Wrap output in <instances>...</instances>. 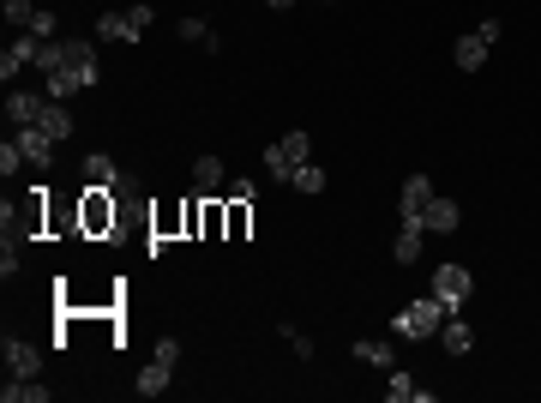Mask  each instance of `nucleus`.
I'll use <instances>...</instances> for the list:
<instances>
[{
  "instance_id": "obj_15",
  "label": "nucleus",
  "mask_w": 541,
  "mask_h": 403,
  "mask_svg": "<svg viewBox=\"0 0 541 403\" xmlns=\"http://www.w3.org/2000/svg\"><path fill=\"white\" fill-rule=\"evenodd\" d=\"M121 175H127V169H114V163L102 157V151H90V157H85V187H102V193H109L114 181H121Z\"/></svg>"
},
{
  "instance_id": "obj_10",
  "label": "nucleus",
  "mask_w": 541,
  "mask_h": 403,
  "mask_svg": "<svg viewBox=\"0 0 541 403\" xmlns=\"http://www.w3.org/2000/svg\"><path fill=\"white\" fill-rule=\"evenodd\" d=\"M440 344H445V355H470V349H475L470 319H463V313H445V325H440Z\"/></svg>"
},
{
  "instance_id": "obj_5",
  "label": "nucleus",
  "mask_w": 541,
  "mask_h": 403,
  "mask_svg": "<svg viewBox=\"0 0 541 403\" xmlns=\"http://www.w3.org/2000/svg\"><path fill=\"white\" fill-rule=\"evenodd\" d=\"M428 199H433V181L428 175H409L398 187V217L403 223H421V217H428Z\"/></svg>"
},
{
  "instance_id": "obj_26",
  "label": "nucleus",
  "mask_w": 541,
  "mask_h": 403,
  "mask_svg": "<svg viewBox=\"0 0 541 403\" xmlns=\"http://www.w3.org/2000/svg\"><path fill=\"white\" fill-rule=\"evenodd\" d=\"M55 30H60L55 13H37V18H30V37H43V43H55Z\"/></svg>"
},
{
  "instance_id": "obj_4",
  "label": "nucleus",
  "mask_w": 541,
  "mask_h": 403,
  "mask_svg": "<svg viewBox=\"0 0 541 403\" xmlns=\"http://www.w3.org/2000/svg\"><path fill=\"white\" fill-rule=\"evenodd\" d=\"M0 361H6V374L13 379H43V349L37 344H25V337H0Z\"/></svg>"
},
{
  "instance_id": "obj_27",
  "label": "nucleus",
  "mask_w": 541,
  "mask_h": 403,
  "mask_svg": "<svg viewBox=\"0 0 541 403\" xmlns=\"http://www.w3.org/2000/svg\"><path fill=\"white\" fill-rule=\"evenodd\" d=\"M0 277H6V283L18 277V241H6V247H0Z\"/></svg>"
},
{
  "instance_id": "obj_22",
  "label": "nucleus",
  "mask_w": 541,
  "mask_h": 403,
  "mask_svg": "<svg viewBox=\"0 0 541 403\" xmlns=\"http://www.w3.org/2000/svg\"><path fill=\"white\" fill-rule=\"evenodd\" d=\"M289 187L295 193H325V169H319V163H301V169L289 175Z\"/></svg>"
},
{
  "instance_id": "obj_13",
  "label": "nucleus",
  "mask_w": 541,
  "mask_h": 403,
  "mask_svg": "<svg viewBox=\"0 0 541 403\" xmlns=\"http://www.w3.org/2000/svg\"><path fill=\"white\" fill-rule=\"evenodd\" d=\"M55 391L43 386V379H13L6 374V386H0V403H48Z\"/></svg>"
},
{
  "instance_id": "obj_30",
  "label": "nucleus",
  "mask_w": 541,
  "mask_h": 403,
  "mask_svg": "<svg viewBox=\"0 0 541 403\" xmlns=\"http://www.w3.org/2000/svg\"><path fill=\"white\" fill-rule=\"evenodd\" d=\"M475 37H482V43L493 48V43H499V18H482V25H475Z\"/></svg>"
},
{
  "instance_id": "obj_32",
  "label": "nucleus",
  "mask_w": 541,
  "mask_h": 403,
  "mask_svg": "<svg viewBox=\"0 0 541 403\" xmlns=\"http://www.w3.org/2000/svg\"><path fill=\"white\" fill-rule=\"evenodd\" d=\"M319 6H331V0H319Z\"/></svg>"
},
{
  "instance_id": "obj_16",
  "label": "nucleus",
  "mask_w": 541,
  "mask_h": 403,
  "mask_svg": "<svg viewBox=\"0 0 541 403\" xmlns=\"http://www.w3.org/2000/svg\"><path fill=\"white\" fill-rule=\"evenodd\" d=\"M451 60H457V72H475L487 60V43L470 30V37H457V43H451Z\"/></svg>"
},
{
  "instance_id": "obj_24",
  "label": "nucleus",
  "mask_w": 541,
  "mask_h": 403,
  "mask_svg": "<svg viewBox=\"0 0 541 403\" xmlns=\"http://www.w3.org/2000/svg\"><path fill=\"white\" fill-rule=\"evenodd\" d=\"M0 169H6V175L30 169V163H25V151H18V139H6V144H0Z\"/></svg>"
},
{
  "instance_id": "obj_11",
  "label": "nucleus",
  "mask_w": 541,
  "mask_h": 403,
  "mask_svg": "<svg viewBox=\"0 0 541 403\" xmlns=\"http://www.w3.org/2000/svg\"><path fill=\"white\" fill-rule=\"evenodd\" d=\"M30 127H43L55 144H67V139H72V115H67V102H55V97H48V102H43V115L30 121Z\"/></svg>"
},
{
  "instance_id": "obj_14",
  "label": "nucleus",
  "mask_w": 541,
  "mask_h": 403,
  "mask_svg": "<svg viewBox=\"0 0 541 403\" xmlns=\"http://www.w3.org/2000/svg\"><path fill=\"white\" fill-rule=\"evenodd\" d=\"M97 37H102V43H139V30H133L127 6H121V13H102V18H97Z\"/></svg>"
},
{
  "instance_id": "obj_2",
  "label": "nucleus",
  "mask_w": 541,
  "mask_h": 403,
  "mask_svg": "<svg viewBox=\"0 0 541 403\" xmlns=\"http://www.w3.org/2000/svg\"><path fill=\"white\" fill-rule=\"evenodd\" d=\"M301 163H313V139H307V133H283L277 144H265V175L270 181H289Z\"/></svg>"
},
{
  "instance_id": "obj_17",
  "label": "nucleus",
  "mask_w": 541,
  "mask_h": 403,
  "mask_svg": "<svg viewBox=\"0 0 541 403\" xmlns=\"http://www.w3.org/2000/svg\"><path fill=\"white\" fill-rule=\"evenodd\" d=\"M385 398H391V403H433V391L415 386L409 374H391V379H385Z\"/></svg>"
},
{
  "instance_id": "obj_29",
  "label": "nucleus",
  "mask_w": 541,
  "mask_h": 403,
  "mask_svg": "<svg viewBox=\"0 0 541 403\" xmlns=\"http://www.w3.org/2000/svg\"><path fill=\"white\" fill-rule=\"evenodd\" d=\"M157 361H169V367H175V361H181V337H157Z\"/></svg>"
},
{
  "instance_id": "obj_25",
  "label": "nucleus",
  "mask_w": 541,
  "mask_h": 403,
  "mask_svg": "<svg viewBox=\"0 0 541 403\" xmlns=\"http://www.w3.org/2000/svg\"><path fill=\"white\" fill-rule=\"evenodd\" d=\"M43 13V6H30V0H6V25H25L30 30V18Z\"/></svg>"
},
{
  "instance_id": "obj_12",
  "label": "nucleus",
  "mask_w": 541,
  "mask_h": 403,
  "mask_svg": "<svg viewBox=\"0 0 541 403\" xmlns=\"http://www.w3.org/2000/svg\"><path fill=\"white\" fill-rule=\"evenodd\" d=\"M421 241H428V223H398V241H391L398 265H415V260H421Z\"/></svg>"
},
{
  "instance_id": "obj_18",
  "label": "nucleus",
  "mask_w": 541,
  "mask_h": 403,
  "mask_svg": "<svg viewBox=\"0 0 541 403\" xmlns=\"http://www.w3.org/2000/svg\"><path fill=\"white\" fill-rule=\"evenodd\" d=\"M169 379H175L169 361H151V367L139 374V386H133V391H139V398H163V391H169Z\"/></svg>"
},
{
  "instance_id": "obj_8",
  "label": "nucleus",
  "mask_w": 541,
  "mask_h": 403,
  "mask_svg": "<svg viewBox=\"0 0 541 403\" xmlns=\"http://www.w3.org/2000/svg\"><path fill=\"white\" fill-rule=\"evenodd\" d=\"M13 139H18V151H25L30 169H48V163H55V139H48L43 127H18Z\"/></svg>"
},
{
  "instance_id": "obj_23",
  "label": "nucleus",
  "mask_w": 541,
  "mask_h": 403,
  "mask_svg": "<svg viewBox=\"0 0 541 403\" xmlns=\"http://www.w3.org/2000/svg\"><path fill=\"white\" fill-rule=\"evenodd\" d=\"M127 18H133V30L144 37V30L157 25V6H151V0H133V6H127Z\"/></svg>"
},
{
  "instance_id": "obj_31",
  "label": "nucleus",
  "mask_w": 541,
  "mask_h": 403,
  "mask_svg": "<svg viewBox=\"0 0 541 403\" xmlns=\"http://www.w3.org/2000/svg\"><path fill=\"white\" fill-rule=\"evenodd\" d=\"M265 6H277V13H289V6H295V0H265Z\"/></svg>"
},
{
  "instance_id": "obj_3",
  "label": "nucleus",
  "mask_w": 541,
  "mask_h": 403,
  "mask_svg": "<svg viewBox=\"0 0 541 403\" xmlns=\"http://www.w3.org/2000/svg\"><path fill=\"white\" fill-rule=\"evenodd\" d=\"M433 295H440V307H445V313H463V302L475 295L470 265H440V271H433Z\"/></svg>"
},
{
  "instance_id": "obj_6",
  "label": "nucleus",
  "mask_w": 541,
  "mask_h": 403,
  "mask_svg": "<svg viewBox=\"0 0 541 403\" xmlns=\"http://www.w3.org/2000/svg\"><path fill=\"white\" fill-rule=\"evenodd\" d=\"M97 85V79H90V72H79V67H55V72H43V90L55 102H67V97H79V90H90Z\"/></svg>"
},
{
  "instance_id": "obj_19",
  "label": "nucleus",
  "mask_w": 541,
  "mask_h": 403,
  "mask_svg": "<svg viewBox=\"0 0 541 403\" xmlns=\"http://www.w3.org/2000/svg\"><path fill=\"white\" fill-rule=\"evenodd\" d=\"M193 181H199V193H217V187L228 181V175H223V157H211V151H205V157L193 163Z\"/></svg>"
},
{
  "instance_id": "obj_20",
  "label": "nucleus",
  "mask_w": 541,
  "mask_h": 403,
  "mask_svg": "<svg viewBox=\"0 0 541 403\" xmlns=\"http://www.w3.org/2000/svg\"><path fill=\"white\" fill-rule=\"evenodd\" d=\"M175 30H181V43H205V55H211V48H223V37H217L205 18H181Z\"/></svg>"
},
{
  "instance_id": "obj_1",
  "label": "nucleus",
  "mask_w": 541,
  "mask_h": 403,
  "mask_svg": "<svg viewBox=\"0 0 541 403\" xmlns=\"http://www.w3.org/2000/svg\"><path fill=\"white\" fill-rule=\"evenodd\" d=\"M440 325H445V307H440V295H415V302H403L398 307V319H391V337H403V344H433L440 337Z\"/></svg>"
},
{
  "instance_id": "obj_9",
  "label": "nucleus",
  "mask_w": 541,
  "mask_h": 403,
  "mask_svg": "<svg viewBox=\"0 0 541 403\" xmlns=\"http://www.w3.org/2000/svg\"><path fill=\"white\" fill-rule=\"evenodd\" d=\"M421 223H428V235H451L457 223H463V211H457V199L433 193V199H428V217H421Z\"/></svg>"
},
{
  "instance_id": "obj_28",
  "label": "nucleus",
  "mask_w": 541,
  "mask_h": 403,
  "mask_svg": "<svg viewBox=\"0 0 541 403\" xmlns=\"http://www.w3.org/2000/svg\"><path fill=\"white\" fill-rule=\"evenodd\" d=\"M277 337H289V349H295V355H301V361L313 355V337H301V332H295V325H283V332H277Z\"/></svg>"
},
{
  "instance_id": "obj_7",
  "label": "nucleus",
  "mask_w": 541,
  "mask_h": 403,
  "mask_svg": "<svg viewBox=\"0 0 541 403\" xmlns=\"http://www.w3.org/2000/svg\"><path fill=\"white\" fill-rule=\"evenodd\" d=\"M43 102H48V90H18V85H6V115H13V127H30V121L43 115Z\"/></svg>"
},
{
  "instance_id": "obj_21",
  "label": "nucleus",
  "mask_w": 541,
  "mask_h": 403,
  "mask_svg": "<svg viewBox=\"0 0 541 403\" xmlns=\"http://www.w3.org/2000/svg\"><path fill=\"white\" fill-rule=\"evenodd\" d=\"M355 355L367 361V367H391V344H385V337H355Z\"/></svg>"
}]
</instances>
